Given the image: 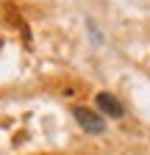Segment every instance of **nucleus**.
Listing matches in <instances>:
<instances>
[{
	"mask_svg": "<svg viewBox=\"0 0 150 155\" xmlns=\"http://www.w3.org/2000/svg\"><path fill=\"white\" fill-rule=\"evenodd\" d=\"M72 116L78 119V125H81L86 133H103V130H106V122L100 119L95 111H89V108H84V105H75V108H72Z\"/></svg>",
	"mask_w": 150,
	"mask_h": 155,
	"instance_id": "1",
	"label": "nucleus"
},
{
	"mask_svg": "<svg viewBox=\"0 0 150 155\" xmlns=\"http://www.w3.org/2000/svg\"><path fill=\"white\" fill-rule=\"evenodd\" d=\"M97 108H100L103 114H108L111 119H120V116L125 114V108L120 105V100H117L114 94H108V91H100V94H97Z\"/></svg>",
	"mask_w": 150,
	"mask_h": 155,
	"instance_id": "2",
	"label": "nucleus"
}]
</instances>
